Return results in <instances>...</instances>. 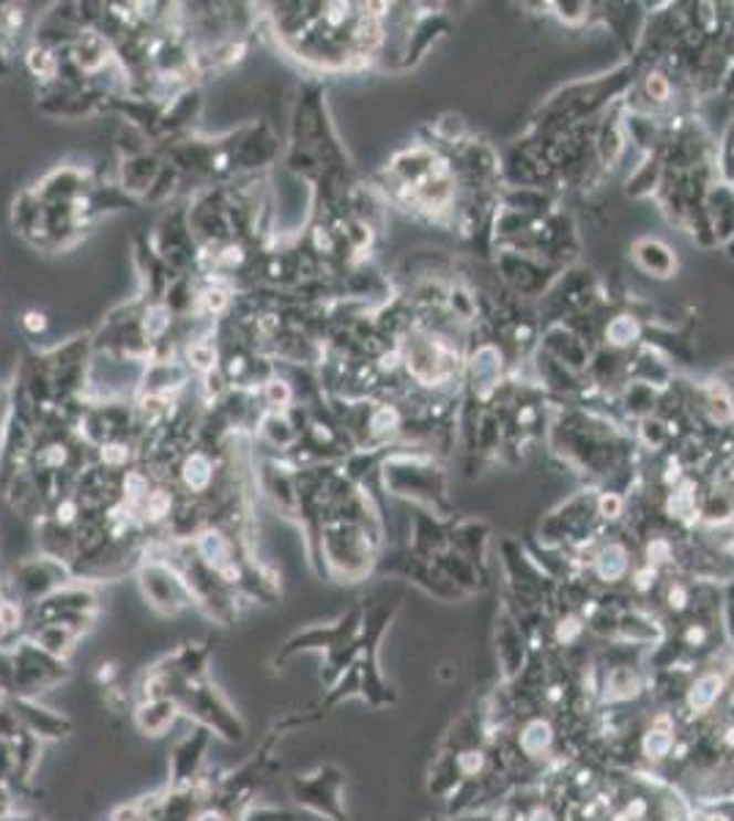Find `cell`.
<instances>
[{
    "mask_svg": "<svg viewBox=\"0 0 734 821\" xmlns=\"http://www.w3.org/2000/svg\"><path fill=\"white\" fill-rule=\"evenodd\" d=\"M176 704H179L181 715L192 717L198 726L209 728L214 737H222L226 743H242L244 739V720L233 712V706L228 704V698L209 676H200V680L184 685V691L176 696Z\"/></svg>",
    "mask_w": 734,
    "mask_h": 821,
    "instance_id": "6da1fadb",
    "label": "cell"
},
{
    "mask_svg": "<svg viewBox=\"0 0 734 821\" xmlns=\"http://www.w3.org/2000/svg\"><path fill=\"white\" fill-rule=\"evenodd\" d=\"M343 772L332 764L313 769L307 775H294L291 778V797L300 808L315 813L329 821H346V808H343Z\"/></svg>",
    "mask_w": 734,
    "mask_h": 821,
    "instance_id": "7a4b0ae2",
    "label": "cell"
},
{
    "mask_svg": "<svg viewBox=\"0 0 734 821\" xmlns=\"http://www.w3.org/2000/svg\"><path fill=\"white\" fill-rule=\"evenodd\" d=\"M11 665H14V696L11 698H36L39 693L61 685L69 676L66 660L44 652L33 641L11 652Z\"/></svg>",
    "mask_w": 734,
    "mask_h": 821,
    "instance_id": "3957f363",
    "label": "cell"
},
{
    "mask_svg": "<svg viewBox=\"0 0 734 821\" xmlns=\"http://www.w3.org/2000/svg\"><path fill=\"white\" fill-rule=\"evenodd\" d=\"M214 734L203 726H195L184 734L170 754V786L168 789H192L203 775V761Z\"/></svg>",
    "mask_w": 734,
    "mask_h": 821,
    "instance_id": "277c9868",
    "label": "cell"
},
{
    "mask_svg": "<svg viewBox=\"0 0 734 821\" xmlns=\"http://www.w3.org/2000/svg\"><path fill=\"white\" fill-rule=\"evenodd\" d=\"M11 709H14L17 720L25 728L31 737H36L39 743H48V739H63L72 734V720L63 717L61 712L48 709V706L36 704L33 698H9Z\"/></svg>",
    "mask_w": 734,
    "mask_h": 821,
    "instance_id": "5b68a950",
    "label": "cell"
},
{
    "mask_svg": "<svg viewBox=\"0 0 734 821\" xmlns=\"http://www.w3.org/2000/svg\"><path fill=\"white\" fill-rule=\"evenodd\" d=\"M179 717L181 709L174 698H143L135 706V726L146 737H165Z\"/></svg>",
    "mask_w": 734,
    "mask_h": 821,
    "instance_id": "8992f818",
    "label": "cell"
},
{
    "mask_svg": "<svg viewBox=\"0 0 734 821\" xmlns=\"http://www.w3.org/2000/svg\"><path fill=\"white\" fill-rule=\"evenodd\" d=\"M74 639H77V633L69 628H63V624H44L42 630H39L36 635H33V644L42 646L44 652L55 654V657L66 660L69 652H72L74 646Z\"/></svg>",
    "mask_w": 734,
    "mask_h": 821,
    "instance_id": "52a82bcc",
    "label": "cell"
},
{
    "mask_svg": "<svg viewBox=\"0 0 734 821\" xmlns=\"http://www.w3.org/2000/svg\"><path fill=\"white\" fill-rule=\"evenodd\" d=\"M22 628V611L17 602H0V646L9 644Z\"/></svg>",
    "mask_w": 734,
    "mask_h": 821,
    "instance_id": "ba28073f",
    "label": "cell"
},
{
    "mask_svg": "<svg viewBox=\"0 0 734 821\" xmlns=\"http://www.w3.org/2000/svg\"><path fill=\"white\" fill-rule=\"evenodd\" d=\"M296 817L285 808H272V806H255L252 802L250 808L239 817V821H294Z\"/></svg>",
    "mask_w": 734,
    "mask_h": 821,
    "instance_id": "9c48e42d",
    "label": "cell"
},
{
    "mask_svg": "<svg viewBox=\"0 0 734 821\" xmlns=\"http://www.w3.org/2000/svg\"><path fill=\"white\" fill-rule=\"evenodd\" d=\"M14 696V665H11V654L0 649V698Z\"/></svg>",
    "mask_w": 734,
    "mask_h": 821,
    "instance_id": "30bf717a",
    "label": "cell"
},
{
    "mask_svg": "<svg viewBox=\"0 0 734 821\" xmlns=\"http://www.w3.org/2000/svg\"><path fill=\"white\" fill-rule=\"evenodd\" d=\"M195 821H233L231 817H228V813H222L220 811V808H211V806H206L203 808V811H200L198 813V819H195Z\"/></svg>",
    "mask_w": 734,
    "mask_h": 821,
    "instance_id": "8fae6325",
    "label": "cell"
},
{
    "mask_svg": "<svg viewBox=\"0 0 734 821\" xmlns=\"http://www.w3.org/2000/svg\"><path fill=\"white\" fill-rule=\"evenodd\" d=\"M192 356H195V359H198V365H200V367H206V365H209V361H211V354L206 351V348H195Z\"/></svg>",
    "mask_w": 734,
    "mask_h": 821,
    "instance_id": "7c38bea8",
    "label": "cell"
},
{
    "mask_svg": "<svg viewBox=\"0 0 734 821\" xmlns=\"http://www.w3.org/2000/svg\"><path fill=\"white\" fill-rule=\"evenodd\" d=\"M28 326L31 329H42V315H28Z\"/></svg>",
    "mask_w": 734,
    "mask_h": 821,
    "instance_id": "4fadbf2b",
    "label": "cell"
},
{
    "mask_svg": "<svg viewBox=\"0 0 734 821\" xmlns=\"http://www.w3.org/2000/svg\"><path fill=\"white\" fill-rule=\"evenodd\" d=\"M222 302H226V298H222V294H209V307L211 309L222 307Z\"/></svg>",
    "mask_w": 734,
    "mask_h": 821,
    "instance_id": "5bb4252c",
    "label": "cell"
}]
</instances>
